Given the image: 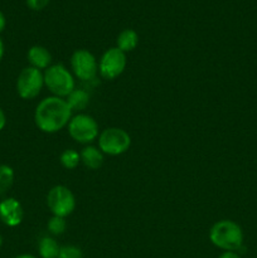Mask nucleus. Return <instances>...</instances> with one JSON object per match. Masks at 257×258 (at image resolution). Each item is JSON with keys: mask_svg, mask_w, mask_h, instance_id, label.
<instances>
[{"mask_svg": "<svg viewBox=\"0 0 257 258\" xmlns=\"http://www.w3.org/2000/svg\"><path fill=\"white\" fill-rule=\"evenodd\" d=\"M81 161L85 164L91 170H96V169L101 168L103 164V155L102 151L100 149L95 148V146H86L81 151Z\"/></svg>", "mask_w": 257, "mask_h": 258, "instance_id": "obj_12", "label": "nucleus"}, {"mask_svg": "<svg viewBox=\"0 0 257 258\" xmlns=\"http://www.w3.org/2000/svg\"><path fill=\"white\" fill-rule=\"evenodd\" d=\"M14 258H37V257H34L33 254H19V256H17Z\"/></svg>", "mask_w": 257, "mask_h": 258, "instance_id": "obj_25", "label": "nucleus"}, {"mask_svg": "<svg viewBox=\"0 0 257 258\" xmlns=\"http://www.w3.org/2000/svg\"><path fill=\"white\" fill-rule=\"evenodd\" d=\"M43 86H44V76L37 68L30 66L25 67L18 76L17 91L23 100H32L37 97Z\"/></svg>", "mask_w": 257, "mask_h": 258, "instance_id": "obj_7", "label": "nucleus"}, {"mask_svg": "<svg viewBox=\"0 0 257 258\" xmlns=\"http://www.w3.org/2000/svg\"><path fill=\"white\" fill-rule=\"evenodd\" d=\"M28 60L30 63V67L37 68V70H47L50 67L52 62V55L48 52L47 48L42 45H33L28 50Z\"/></svg>", "mask_w": 257, "mask_h": 258, "instance_id": "obj_11", "label": "nucleus"}, {"mask_svg": "<svg viewBox=\"0 0 257 258\" xmlns=\"http://www.w3.org/2000/svg\"><path fill=\"white\" fill-rule=\"evenodd\" d=\"M80 161L81 155L77 151L72 150V149L65 150L62 153V155H60V164H62L66 169H68V170H72V169L77 168Z\"/></svg>", "mask_w": 257, "mask_h": 258, "instance_id": "obj_17", "label": "nucleus"}, {"mask_svg": "<svg viewBox=\"0 0 257 258\" xmlns=\"http://www.w3.org/2000/svg\"><path fill=\"white\" fill-rule=\"evenodd\" d=\"M24 212L15 198H5L0 202V219L8 227H17L22 223Z\"/></svg>", "mask_w": 257, "mask_h": 258, "instance_id": "obj_10", "label": "nucleus"}, {"mask_svg": "<svg viewBox=\"0 0 257 258\" xmlns=\"http://www.w3.org/2000/svg\"><path fill=\"white\" fill-rule=\"evenodd\" d=\"M72 118V110L65 98L47 97L38 103L34 112V122L40 131L47 134L62 130Z\"/></svg>", "mask_w": 257, "mask_h": 258, "instance_id": "obj_1", "label": "nucleus"}, {"mask_svg": "<svg viewBox=\"0 0 257 258\" xmlns=\"http://www.w3.org/2000/svg\"><path fill=\"white\" fill-rule=\"evenodd\" d=\"M71 66L78 80L91 81L97 75V60L92 53L86 49H78L73 53L71 58Z\"/></svg>", "mask_w": 257, "mask_h": 258, "instance_id": "obj_9", "label": "nucleus"}, {"mask_svg": "<svg viewBox=\"0 0 257 258\" xmlns=\"http://www.w3.org/2000/svg\"><path fill=\"white\" fill-rule=\"evenodd\" d=\"M44 85L55 97H67L75 90V80L63 64H53L45 70Z\"/></svg>", "mask_w": 257, "mask_h": 258, "instance_id": "obj_3", "label": "nucleus"}, {"mask_svg": "<svg viewBox=\"0 0 257 258\" xmlns=\"http://www.w3.org/2000/svg\"><path fill=\"white\" fill-rule=\"evenodd\" d=\"M5 125H7V116H5L3 108L0 107V131L5 127Z\"/></svg>", "mask_w": 257, "mask_h": 258, "instance_id": "obj_22", "label": "nucleus"}, {"mask_svg": "<svg viewBox=\"0 0 257 258\" xmlns=\"http://www.w3.org/2000/svg\"><path fill=\"white\" fill-rule=\"evenodd\" d=\"M3 55H4V43H3L2 38H0V60L3 59Z\"/></svg>", "mask_w": 257, "mask_h": 258, "instance_id": "obj_24", "label": "nucleus"}, {"mask_svg": "<svg viewBox=\"0 0 257 258\" xmlns=\"http://www.w3.org/2000/svg\"><path fill=\"white\" fill-rule=\"evenodd\" d=\"M130 145V135L122 128H106L98 136V148L103 154H107V155H121L128 150Z\"/></svg>", "mask_w": 257, "mask_h": 258, "instance_id": "obj_4", "label": "nucleus"}, {"mask_svg": "<svg viewBox=\"0 0 257 258\" xmlns=\"http://www.w3.org/2000/svg\"><path fill=\"white\" fill-rule=\"evenodd\" d=\"M3 242H4V239H3L2 234H0V247H2V246H3Z\"/></svg>", "mask_w": 257, "mask_h": 258, "instance_id": "obj_26", "label": "nucleus"}, {"mask_svg": "<svg viewBox=\"0 0 257 258\" xmlns=\"http://www.w3.org/2000/svg\"><path fill=\"white\" fill-rule=\"evenodd\" d=\"M68 133L76 143L90 144L98 138V125L91 116L78 113L68 122Z\"/></svg>", "mask_w": 257, "mask_h": 258, "instance_id": "obj_5", "label": "nucleus"}, {"mask_svg": "<svg viewBox=\"0 0 257 258\" xmlns=\"http://www.w3.org/2000/svg\"><path fill=\"white\" fill-rule=\"evenodd\" d=\"M47 206L53 216L66 218L76 208V199L72 191L65 185H55L47 196Z\"/></svg>", "mask_w": 257, "mask_h": 258, "instance_id": "obj_6", "label": "nucleus"}, {"mask_svg": "<svg viewBox=\"0 0 257 258\" xmlns=\"http://www.w3.org/2000/svg\"><path fill=\"white\" fill-rule=\"evenodd\" d=\"M5 25H7V20H5L4 14L0 12V33L5 29Z\"/></svg>", "mask_w": 257, "mask_h": 258, "instance_id": "obj_23", "label": "nucleus"}, {"mask_svg": "<svg viewBox=\"0 0 257 258\" xmlns=\"http://www.w3.org/2000/svg\"><path fill=\"white\" fill-rule=\"evenodd\" d=\"M49 0H27V5L33 10H42L48 5Z\"/></svg>", "mask_w": 257, "mask_h": 258, "instance_id": "obj_20", "label": "nucleus"}, {"mask_svg": "<svg viewBox=\"0 0 257 258\" xmlns=\"http://www.w3.org/2000/svg\"><path fill=\"white\" fill-rule=\"evenodd\" d=\"M218 258H241V257H239L238 253H236V252L233 251H224Z\"/></svg>", "mask_w": 257, "mask_h": 258, "instance_id": "obj_21", "label": "nucleus"}, {"mask_svg": "<svg viewBox=\"0 0 257 258\" xmlns=\"http://www.w3.org/2000/svg\"><path fill=\"white\" fill-rule=\"evenodd\" d=\"M70 108L73 111H82L85 110L86 107L90 103V96L86 91L83 90H73L70 95L66 98Z\"/></svg>", "mask_w": 257, "mask_h": 258, "instance_id": "obj_14", "label": "nucleus"}, {"mask_svg": "<svg viewBox=\"0 0 257 258\" xmlns=\"http://www.w3.org/2000/svg\"><path fill=\"white\" fill-rule=\"evenodd\" d=\"M212 243L223 251H238L243 243L242 228L233 221H219L209 231Z\"/></svg>", "mask_w": 257, "mask_h": 258, "instance_id": "obj_2", "label": "nucleus"}, {"mask_svg": "<svg viewBox=\"0 0 257 258\" xmlns=\"http://www.w3.org/2000/svg\"><path fill=\"white\" fill-rule=\"evenodd\" d=\"M58 258H83V254L78 247L63 246L60 247Z\"/></svg>", "mask_w": 257, "mask_h": 258, "instance_id": "obj_19", "label": "nucleus"}, {"mask_svg": "<svg viewBox=\"0 0 257 258\" xmlns=\"http://www.w3.org/2000/svg\"><path fill=\"white\" fill-rule=\"evenodd\" d=\"M14 183V170L9 165H0V197L7 194Z\"/></svg>", "mask_w": 257, "mask_h": 258, "instance_id": "obj_16", "label": "nucleus"}, {"mask_svg": "<svg viewBox=\"0 0 257 258\" xmlns=\"http://www.w3.org/2000/svg\"><path fill=\"white\" fill-rule=\"evenodd\" d=\"M48 231L49 233L54 234V236H60L66 232L67 229V222H66L65 218L62 217H57V216H53L52 218L48 221Z\"/></svg>", "mask_w": 257, "mask_h": 258, "instance_id": "obj_18", "label": "nucleus"}, {"mask_svg": "<svg viewBox=\"0 0 257 258\" xmlns=\"http://www.w3.org/2000/svg\"><path fill=\"white\" fill-rule=\"evenodd\" d=\"M60 247L58 246L57 241L52 237H44L40 239L38 251L42 258H58Z\"/></svg>", "mask_w": 257, "mask_h": 258, "instance_id": "obj_15", "label": "nucleus"}, {"mask_svg": "<svg viewBox=\"0 0 257 258\" xmlns=\"http://www.w3.org/2000/svg\"><path fill=\"white\" fill-rule=\"evenodd\" d=\"M139 35L135 30L125 29L118 34L117 37V48L123 53L131 52L138 47Z\"/></svg>", "mask_w": 257, "mask_h": 258, "instance_id": "obj_13", "label": "nucleus"}, {"mask_svg": "<svg viewBox=\"0 0 257 258\" xmlns=\"http://www.w3.org/2000/svg\"><path fill=\"white\" fill-rule=\"evenodd\" d=\"M126 68V54L117 47L110 48L101 57L98 71L105 80H115Z\"/></svg>", "mask_w": 257, "mask_h": 258, "instance_id": "obj_8", "label": "nucleus"}]
</instances>
